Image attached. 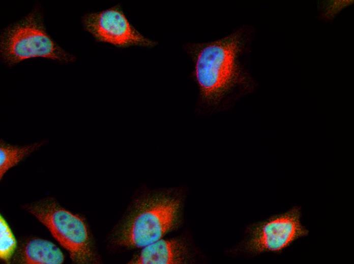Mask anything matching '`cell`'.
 Wrapping results in <instances>:
<instances>
[{"mask_svg": "<svg viewBox=\"0 0 354 264\" xmlns=\"http://www.w3.org/2000/svg\"><path fill=\"white\" fill-rule=\"evenodd\" d=\"M254 32L252 26L244 25L216 39L184 45L192 62L190 77L197 90V114L227 111L253 91L256 84L249 57Z\"/></svg>", "mask_w": 354, "mask_h": 264, "instance_id": "6da1fadb", "label": "cell"}, {"mask_svg": "<svg viewBox=\"0 0 354 264\" xmlns=\"http://www.w3.org/2000/svg\"><path fill=\"white\" fill-rule=\"evenodd\" d=\"M0 52L3 61L9 67L34 58L63 63L73 62L76 59L74 55L62 48L47 33L39 7L3 30Z\"/></svg>", "mask_w": 354, "mask_h": 264, "instance_id": "7a4b0ae2", "label": "cell"}, {"mask_svg": "<svg viewBox=\"0 0 354 264\" xmlns=\"http://www.w3.org/2000/svg\"><path fill=\"white\" fill-rule=\"evenodd\" d=\"M25 209L45 226L77 263H88L95 254L86 224L78 215L46 199L31 204Z\"/></svg>", "mask_w": 354, "mask_h": 264, "instance_id": "3957f363", "label": "cell"}, {"mask_svg": "<svg viewBox=\"0 0 354 264\" xmlns=\"http://www.w3.org/2000/svg\"><path fill=\"white\" fill-rule=\"evenodd\" d=\"M302 215L301 206L293 205L254 226L245 243L246 249L256 254H282L309 235V229L303 223Z\"/></svg>", "mask_w": 354, "mask_h": 264, "instance_id": "277c9868", "label": "cell"}, {"mask_svg": "<svg viewBox=\"0 0 354 264\" xmlns=\"http://www.w3.org/2000/svg\"><path fill=\"white\" fill-rule=\"evenodd\" d=\"M179 207V202L174 200L150 201L123 228L117 242L128 247H142L159 240L173 225Z\"/></svg>", "mask_w": 354, "mask_h": 264, "instance_id": "5b68a950", "label": "cell"}, {"mask_svg": "<svg viewBox=\"0 0 354 264\" xmlns=\"http://www.w3.org/2000/svg\"><path fill=\"white\" fill-rule=\"evenodd\" d=\"M81 22L84 29L97 42L119 48L133 46L152 48L158 44L135 27L119 4L101 11L85 13Z\"/></svg>", "mask_w": 354, "mask_h": 264, "instance_id": "8992f818", "label": "cell"}, {"mask_svg": "<svg viewBox=\"0 0 354 264\" xmlns=\"http://www.w3.org/2000/svg\"><path fill=\"white\" fill-rule=\"evenodd\" d=\"M16 259L20 263L61 264L64 262L65 256L51 242L33 238L23 244Z\"/></svg>", "mask_w": 354, "mask_h": 264, "instance_id": "52a82bcc", "label": "cell"}, {"mask_svg": "<svg viewBox=\"0 0 354 264\" xmlns=\"http://www.w3.org/2000/svg\"><path fill=\"white\" fill-rule=\"evenodd\" d=\"M183 247L175 241L158 240L145 246L132 263L167 264L179 263L184 256Z\"/></svg>", "mask_w": 354, "mask_h": 264, "instance_id": "ba28073f", "label": "cell"}, {"mask_svg": "<svg viewBox=\"0 0 354 264\" xmlns=\"http://www.w3.org/2000/svg\"><path fill=\"white\" fill-rule=\"evenodd\" d=\"M46 141H41L24 145H13L6 143L3 140L0 142V175L1 180L11 168L17 165L26 157L45 144Z\"/></svg>", "mask_w": 354, "mask_h": 264, "instance_id": "9c48e42d", "label": "cell"}, {"mask_svg": "<svg viewBox=\"0 0 354 264\" xmlns=\"http://www.w3.org/2000/svg\"><path fill=\"white\" fill-rule=\"evenodd\" d=\"M0 256L6 262H10L17 248V241L4 217L0 218Z\"/></svg>", "mask_w": 354, "mask_h": 264, "instance_id": "30bf717a", "label": "cell"}, {"mask_svg": "<svg viewBox=\"0 0 354 264\" xmlns=\"http://www.w3.org/2000/svg\"><path fill=\"white\" fill-rule=\"evenodd\" d=\"M352 3V1H330L320 2L318 6L319 17L324 20L331 21L342 9Z\"/></svg>", "mask_w": 354, "mask_h": 264, "instance_id": "8fae6325", "label": "cell"}]
</instances>
